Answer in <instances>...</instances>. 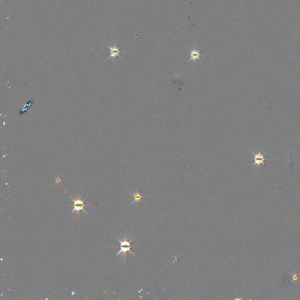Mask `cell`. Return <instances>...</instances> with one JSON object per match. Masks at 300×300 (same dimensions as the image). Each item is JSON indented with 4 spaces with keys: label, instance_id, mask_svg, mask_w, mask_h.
Masks as SVG:
<instances>
[{
    "label": "cell",
    "instance_id": "1",
    "mask_svg": "<svg viewBox=\"0 0 300 300\" xmlns=\"http://www.w3.org/2000/svg\"><path fill=\"white\" fill-rule=\"evenodd\" d=\"M117 239L120 243V250L118 251V253L117 254L116 256H118V255H120V254L122 253L123 255L124 258H125V257H126V253L127 252V251H129V252L131 253L132 255L135 256L134 254L132 253L131 250H130V249H131V244L130 243H131V242L132 241V239H131L129 242L128 241L126 237H125L124 239L123 240H121L119 239Z\"/></svg>",
    "mask_w": 300,
    "mask_h": 300
},
{
    "label": "cell",
    "instance_id": "2",
    "mask_svg": "<svg viewBox=\"0 0 300 300\" xmlns=\"http://www.w3.org/2000/svg\"><path fill=\"white\" fill-rule=\"evenodd\" d=\"M255 157H254V163L253 165H257L260 166L261 164H264V161L265 160L264 158V154H262L261 152H258L257 154H255L253 153Z\"/></svg>",
    "mask_w": 300,
    "mask_h": 300
},
{
    "label": "cell",
    "instance_id": "3",
    "mask_svg": "<svg viewBox=\"0 0 300 300\" xmlns=\"http://www.w3.org/2000/svg\"><path fill=\"white\" fill-rule=\"evenodd\" d=\"M108 46L109 48L110 51V56L108 57V58H107L106 61L107 60H108V59L110 58L115 59L117 56L120 57V55H120L121 51H120L119 48L118 47H117L115 44H114L113 46H111L110 45H108Z\"/></svg>",
    "mask_w": 300,
    "mask_h": 300
},
{
    "label": "cell",
    "instance_id": "4",
    "mask_svg": "<svg viewBox=\"0 0 300 300\" xmlns=\"http://www.w3.org/2000/svg\"><path fill=\"white\" fill-rule=\"evenodd\" d=\"M89 205H91V204H86V205H73V206H74V209L71 212V214L72 213H73L75 212H77V215H79V212H80V210H82V211L84 212L85 214H86L88 215H89L88 214V213L86 212V210L84 209V207L86 206H89Z\"/></svg>",
    "mask_w": 300,
    "mask_h": 300
},
{
    "label": "cell",
    "instance_id": "5",
    "mask_svg": "<svg viewBox=\"0 0 300 300\" xmlns=\"http://www.w3.org/2000/svg\"><path fill=\"white\" fill-rule=\"evenodd\" d=\"M201 55L199 53V52L198 51H197V50L196 49L191 50V51H190V56H191V59H189L188 62H189L190 61H196L197 59L199 60V59H200Z\"/></svg>",
    "mask_w": 300,
    "mask_h": 300
},
{
    "label": "cell",
    "instance_id": "6",
    "mask_svg": "<svg viewBox=\"0 0 300 300\" xmlns=\"http://www.w3.org/2000/svg\"><path fill=\"white\" fill-rule=\"evenodd\" d=\"M34 104V100H29V102H28L26 103L24 105V106H23L22 108L21 109V110L19 111V115H22V114H24L25 113L26 111H27L28 109H29V108L32 106V105Z\"/></svg>",
    "mask_w": 300,
    "mask_h": 300
},
{
    "label": "cell",
    "instance_id": "7",
    "mask_svg": "<svg viewBox=\"0 0 300 300\" xmlns=\"http://www.w3.org/2000/svg\"><path fill=\"white\" fill-rule=\"evenodd\" d=\"M133 198H134L133 202H136L137 203H138L139 201H140L141 200V199L143 198V196H142V195L140 193H139V192H136V193H134L133 194Z\"/></svg>",
    "mask_w": 300,
    "mask_h": 300
},
{
    "label": "cell",
    "instance_id": "8",
    "mask_svg": "<svg viewBox=\"0 0 300 300\" xmlns=\"http://www.w3.org/2000/svg\"><path fill=\"white\" fill-rule=\"evenodd\" d=\"M297 278H298V277H297V276H296V274H294V281H297Z\"/></svg>",
    "mask_w": 300,
    "mask_h": 300
},
{
    "label": "cell",
    "instance_id": "9",
    "mask_svg": "<svg viewBox=\"0 0 300 300\" xmlns=\"http://www.w3.org/2000/svg\"><path fill=\"white\" fill-rule=\"evenodd\" d=\"M56 179H57V181H56V183H57V184H58V183L59 182H61V179H60V178H56Z\"/></svg>",
    "mask_w": 300,
    "mask_h": 300
}]
</instances>
